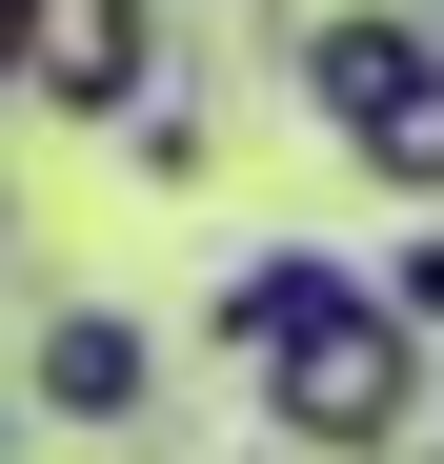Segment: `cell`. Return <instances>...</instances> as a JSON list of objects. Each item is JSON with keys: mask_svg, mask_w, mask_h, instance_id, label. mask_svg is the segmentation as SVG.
Instances as JSON below:
<instances>
[{"mask_svg": "<svg viewBox=\"0 0 444 464\" xmlns=\"http://www.w3.org/2000/svg\"><path fill=\"white\" fill-rule=\"evenodd\" d=\"M283 82H304L323 141H384L444 82V0H323V21H283Z\"/></svg>", "mask_w": 444, "mask_h": 464, "instance_id": "3", "label": "cell"}, {"mask_svg": "<svg viewBox=\"0 0 444 464\" xmlns=\"http://www.w3.org/2000/svg\"><path fill=\"white\" fill-rule=\"evenodd\" d=\"M21 102L41 121H141L162 102V0H21Z\"/></svg>", "mask_w": 444, "mask_h": 464, "instance_id": "4", "label": "cell"}, {"mask_svg": "<svg viewBox=\"0 0 444 464\" xmlns=\"http://www.w3.org/2000/svg\"><path fill=\"white\" fill-rule=\"evenodd\" d=\"M121 162H141V182H202V102L162 82V102H141V121H121Z\"/></svg>", "mask_w": 444, "mask_h": 464, "instance_id": "7", "label": "cell"}, {"mask_svg": "<svg viewBox=\"0 0 444 464\" xmlns=\"http://www.w3.org/2000/svg\"><path fill=\"white\" fill-rule=\"evenodd\" d=\"M263 424L304 444V464H404V444L444 424V343H424L404 303H384V263H363V283L323 303V324L263 363Z\"/></svg>", "mask_w": 444, "mask_h": 464, "instance_id": "1", "label": "cell"}, {"mask_svg": "<svg viewBox=\"0 0 444 464\" xmlns=\"http://www.w3.org/2000/svg\"><path fill=\"white\" fill-rule=\"evenodd\" d=\"M343 162H363V182H404V202H444V82H424L384 141H343Z\"/></svg>", "mask_w": 444, "mask_h": 464, "instance_id": "6", "label": "cell"}, {"mask_svg": "<svg viewBox=\"0 0 444 464\" xmlns=\"http://www.w3.org/2000/svg\"><path fill=\"white\" fill-rule=\"evenodd\" d=\"M21 424L162 464V324H141V303H41L21 324Z\"/></svg>", "mask_w": 444, "mask_h": 464, "instance_id": "2", "label": "cell"}, {"mask_svg": "<svg viewBox=\"0 0 444 464\" xmlns=\"http://www.w3.org/2000/svg\"><path fill=\"white\" fill-rule=\"evenodd\" d=\"M343 283H363L343 243H243V263H222V283H202V343H222V363H243V383H263V363H283V343H304V324H323V303H343Z\"/></svg>", "mask_w": 444, "mask_h": 464, "instance_id": "5", "label": "cell"}, {"mask_svg": "<svg viewBox=\"0 0 444 464\" xmlns=\"http://www.w3.org/2000/svg\"><path fill=\"white\" fill-rule=\"evenodd\" d=\"M404 464H444V424H424V444H404Z\"/></svg>", "mask_w": 444, "mask_h": 464, "instance_id": "9", "label": "cell"}, {"mask_svg": "<svg viewBox=\"0 0 444 464\" xmlns=\"http://www.w3.org/2000/svg\"><path fill=\"white\" fill-rule=\"evenodd\" d=\"M384 303H404V324H424V343H444V202H424V222H404V243H384Z\"/></svg>", "mask_w": 444, "mask_h": 464, "instance_id": "8", "label": "cell"}]
</instances>
